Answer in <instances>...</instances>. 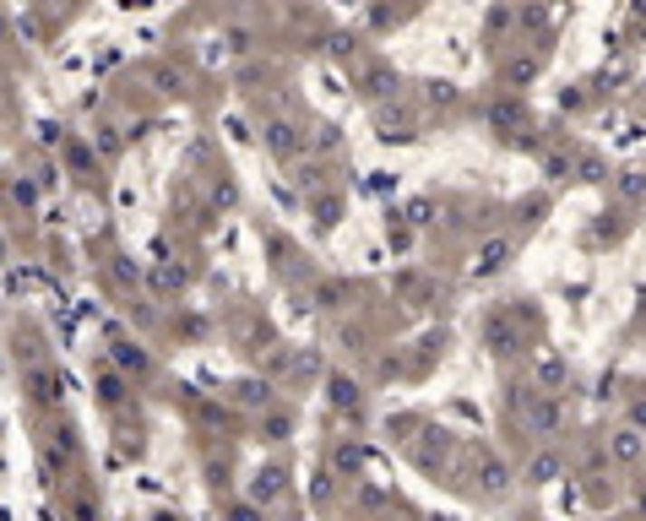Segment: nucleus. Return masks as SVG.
I'll return each mask as SVG.
<instances>
[{"label":"nucleus","mask_w":646,"mask_h":521,"mask_svg":"<svg viewBox=\"0 0 646 521\" xmlns=\"http://www.w3.org/2000/svg\"><path fill=\"white\" fill-rule=\"evenodd\" d=\"M641 457H646V435H641V429H631V424H625V429H614V435H609V462L636 468Z\"/></svg>","instance_id":"6"},{"label":"nucleus","mask_w":646,"mask_h":521,"mask_svg":"<svg viewBox=\"0 0 646 521\" xmlns=\"http://www.w3.org/2000/svg\"><path fill=\"white\" fill-rule=\"evenodd\" d=\"M582 103H587V92H576V87L560 92V109H582Z\"/></svg>","instance_id":"17"},{"label":"nucleus","mask_w":646,"mask_h":521,"mask_svg":"<svg viewBox=\"0 0 646 521\" xmlns=\"http://www.w3.org/2000/svg\"><path fill=\"white\" fill-rule=\"evenodd\" d=\"M560 473H565V451H560V446H549V440H544V446L527 457V468H522V478H527L533 489H549Z\"/></svg>","instance_id":"4"},{"label":"nucleus","mask_w":646,"mask_h":521,"mask_svg":"<svg viewBox=\"0 0 646 521\" xmlns=\"http://www.w3.org/2000/svg\"><path fill=\"white\" fill-rule=\"evenodd\" d=\"M538 82V54H511L506 65H500V87L506 92H527Z\"/></svg>","instance_id":"7"},{"label":"nucleus","mask_w":646,"mask_h":521,"mask_svg":"<svg viewBox=\"0 0 646 521\" xmlns=\"http://www.w3.org/2000/svg\"><path fill=\"white\" fill-rule=\"evenodd\" d=\"M506 27H511V5H506V0H500V5H495V11H489V22H484V33H489V38H500V33H506Z\"/></svg>","instance_id":"15"},{"label":"nucleus","mask_w":646,"mask_h":521,"mask_svg":"<svg viewBox=\"0 0 646 521\" xmlns=\"http://www.w3.org/2000/svg\"><path fill=\"white\" fill-rule=\"evenodd\" d=\"M614 201H620V207H641V201H646V169H620V179H614Z\"/></svg>","instance_id":"9"},{"label":"nucleus","mask_w":646,"mask_h":521,"mask_svg":"<svg viewBox=\"0 0 646 521\" xmlns=\"http://www.w3.org/2000/svg\"><path fill=\"white\" fill-rule=\"evenodd\" d=\"M625 424H631V429H641V435H646V391H636V397L625 402Z\"/></svg>","instance_id":"14"},{"label":"nucleus","mask_w":646,"mask_h":521,"mask_svg":"<svg viewBox=\"0 0 646 521\" xmlns=\"http://www.w3.org/2000/svg\"><path fill=\"white\" fill-rule=\"evenodd\" d=\"M522 424H527V435H538V440H554V435H565V424H571V402L560 397V391H538L522 413H516Z\"/></svg>","instance_id":"1"},{"label":"nucleus","mask_w":646,"mask_h":521,"mask_svg":"<svg viewBox=\"0 0 646 521\" xmlns=\"http://www.w3.org/2000/svg\"><path fill=\"white\" fill-rule=\"evenodd\" d=\"M429 98H435V103H451V98H457V92H451V87H446V82H429Z\"/></svg>","instance_id":"18"},{"label":"nucleus","mask_w":646,"mask_h":521,"mask_svg":"<svg viewBox=\"0 0 646 521\" xmlns=\"http://www.w3.org/2000/svg\"><path fill=\"white\" fill-rule=\"evenodd\" d=\"M565 381H571V370H565V359H554V353H549V359H538V381H533L538 391H560Z\"/></svg>","instance_id":"11"},{"label":"nucleus","mask_w":646,"mask_h":521,"mask_svg":"<svg viewBox=\"0 0 646 521\" xmlns=\"http://www.w3.org/2000/svg\"><path fill=\"white\" fill-rule=\"evenodd\" d=\"M527 120H533V109H527V98H522V92H500V98H489V103H484V125H489V130H500V136H516Z\"/></svg>","instance_id":"3"},{"label":"nucleus","mask_w":646,"mask_h":521,"mask_svg":"<svg viewBox=\"0 0 646 521\" xmlns=\"http://www.w3.org/2000/svg\"><path fill=\"white\" fill-rule=\"evenodd\" d=\"M478 489H484L489 500L511 495V468H506L500 457H484V462H478Z\"/></svg>","instance_id":"8"},{"label":"nucleus","mask_w":646,"mask_h":521,"mask_svg":"<svg viewBox=\"0 0 646 521\" xmlns=\"http://www.w3.org/2000/svg\"><path fill=\"white\" fill-rule=\"evenodd\" d=\"M506 391H511V413H522V408H527V402L538 397V386H533V381H511Z\"/></svg>","instance_id":"13"},{"label":"nucleus","mask_w":646,"mask_h":521,"mask_svg":"<svg viewBox=\"0 0 646 521\" xmlns=\"http://www.w3.org/2000/svg\"><path fill=\"white\" fill-rule=\"evenodd\" d=\"M636 511H641V521H646V478L636 484Z\"/></svg>","instance_id":"19"},{"label":"nucleus","mask_w":646,"mask_h":521,"mask_svg":"<svg viewBox=\"0 0 646 521\" xmlns=\"http://www.w3.org/2000/svg\"><path fill=\"white\" fill-rule=\"evenodd\" d=\"M511 256H516V239H511V234H489V239L478 245L473 277H495V272H506V266H511Z\"/></svg>","instance_id":"5"},{"label":"nucleus","mask_w":646,"mask_h":521,"mask_svg":"<svg viewBox=\"0 0 646 521\" xmlns=\"http://www.w3.org/2000/svg\"><path fill=\"white\" fill-rule=\"evenodd\" d=\"M571 174H576L582 185H609V163H603L598 152H582V158H571Z\"/></svg>","instance_id":"10"},{"label":"nucleus","mask_w":646,"mask_h":521,"mask_svg":"<svg viewBox=\"0 0 646 521\" xmlns=\"http://www.w3.org/2000/svg\"><path fill=\"white\" fill-rule=\"evenodd\" d=\"M408 217H413V223H435V201H413Z\"/></svg>","instance_id":"16"},{"label":"nucleus","mask_w":646,"mask_h":521,"mask_svg":"<svg viewBox=\"0 0 646 521\" xmlns=\"http://www.w3.org/2000/svg\"><path fill=\"white\" fill-rule=\"evenodd\" d=\"M544 179L549 185H565L571 179V152H544Z\"/></svg>","instance_id":"12"},{"label":"nucleus","mask_w":646,"mask_h":521,"mask_svg":"<svg viewBox=\"0 0 646 521\" xmlns=\"http://www.w3.org/2000/svg\"><path fill=\"white\" fill-rule=\"evenodd\" d=\"M478 343H484L495 359H516V353H522V321H516L506 304H495V310H484V321H478Z\"/></svg>","instance_id":"2"}]
</instances>
